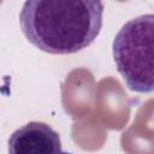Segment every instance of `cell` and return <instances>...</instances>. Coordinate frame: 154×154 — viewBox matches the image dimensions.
Returning <instances> with one entry per match:
<instances>
[{"label":"cell","instance_id":"cell-1","mask_svg":"<svg viewBox=\"0 0 154 154\" xmlns=\"http://www.w3.org/2000/svg\"><path fill=\"white\" fill-rule=\"evenodd\" d=\"M103 22L101 0H25L19 25L28 41L49 54H72L99 36Z\"/></svg>","mask_w":154,"mask_h":154},{"label":"cell","instance_id":"cell-2","mask_svg":"<svg viewBox=\"0 0 154 154\" xmlns=\"http://www.w3.org/2000/svg\"><path fill=\"white\" fill-rule=\"evenodd\" d=\"M116 67L136 93L154 91V14L128 20L112 42Z\"/></svg>","mask_w":154,"mask_h":154},{"label":"cell","instance_id":"cell-3","mask_svg":"<svg viewBox=\"0 0 154 154\" xmlns=\"http://www.w3.org/2000/svg\"><path fill=\"white\" fill-rule=\"evenodd\" d=\"M63 152L59 134L42 122H29L8 138L11 154H51Z\"/></svg>","mask_w":154,"mask_h":154}]
</instances>
